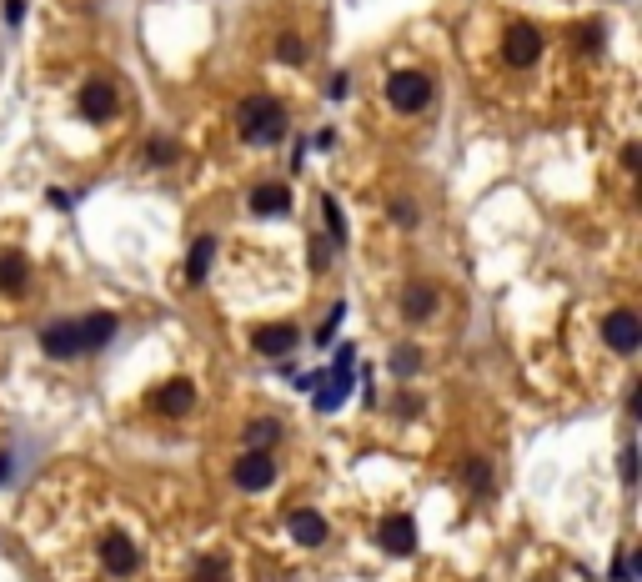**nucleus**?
<instances>
[{"instance_id":"412c9836","label":"nucleus","mask_w":642,"mask_h":582,"mask_svg":"<svg viewBox=\"0 0 642 582\" xmlns=\"http://www.w3.org/2000/svg\"><path fill=\"white\" fill-rule=\"evenodd\" d=\"M321 211H327V226H332V246H337V241H347V216H342L337 196H321Z\"/></svg>"},{"instance_id":"2eb2a0df","label":"nucleus","mask_w":642,"mask_h":582,"mask_svg":"<svg viewBox=\"0 0 642 582\" xmlns=\"http://www.w3.org/2000/svg\"><path fill=\"white\" fill-rule=\"evenodd\" d=\"M251 211H256V216H286V211H291V186H281V181L251 186Z\"/></svg>"},{"instance_id":"2f4dec72","label":"nucleus","mask_w":642,"mask_h":582,"mask_svg":"<svg viewBox=\"0 0 642 582\" xmlns=\"http://www.w3.org/2000/svg\"><path fill=\"white\" fill-rule=\"evenodd\" d=\"M6 16H11V26H21V16H26V0H6Z\"/></svg>"},{"instance_id":"c85d7f7f","label":"nucleus","mask_w":642,"mask_h":582,"mask_svg":"<svg viewBox=\"0 0 642 582\" xmlns=\"http://www.w3.org/2000/svg\"><path fill=\"white\" fill-rule=\"evenodd\" d=\"M632 577H637V557L617 552V562H612V582H632Z\"/></svg>"},{"instance_id":"ddd939ff","label":"nucleus","mask_w":642,"mask_h":582,"mask_svg":"<svg viewBox=\"0 0 642 582\" xmlns=\"http://www.w3.org/2000/svg\"><path fill=\"white\" fill-rule=\"evenodd\" d=\"M437 302H442V291H437L432 281H412V286L402 291V317H407V322H427V317L437 312Z\"/></svg>"},{"instance_id":"bb28decb","label":"nucleus","mask_w":642,"mask_h":582,"mask_svg":"<svg viewBox=\"0 0 642 582\" xmlns=\"http://www.w3.org/2000/svg\"><path fill=\"white\" fill-rule=\"evenodd\" d=\"M146 161H151V166H166V161H176V146H171V141H151V146H146Z\"/></svg>"},{"instance_id":"9b49d317","label":"nucleus","mask_w":642,"mask_h":582,"mask_svg":"<svg viewBox=\"0 0 642 582\" xmlns=\"http://www.w3.org/2000/svg\"><path fill=\"white\" fill-rule=\"evenodd\" d=\"M41 352H46V357H56V362H71V357H81V337H76V322H51V327L41 332Z\"/></svg>"},{"instance_id":"6ab92c4d","label":"nucleus","mask_w":642,"mask_h":582,"mask_svg":"<svg viewBox=\"0 0 642 582\" xmlns=\"http://www.w3.org/2000/svg\"><path fill=\"white\" fill-rule=\"evenodd\" d=\"M271 442H281V422L261 417V422H251V427H246V447H251V452H266Z\"/></svg>"},{"instance_id":"7ed1b4c3","label":"nucleus","mask_w":642,"mask_h":582,"mask_svg":"<svg viewBox=\"0 0 642 582\" xmlns=\"http://www.w3.org/2000/svg\"><path fill=\"white\" fill-rule=\"evenodd\" d=\"M387 101H392L402 116L427 111V101H432V81H427L422 71H397V76H387Z\"/></svg>"},{"instance_id":"7c9ffc66","label":"nucleus","mask_w":642,"mask_h":582,"mask_svg":"<svg viewBox=\"0 0 642 582\" xmlns=\"http://www.w3.org/2000/svg\"><path fill=\"white\" fill-rule=\"evenodd\" d=\"M627 417H642V387L627 392Z\"/></svg>"},{"instance_id":"5701e85b","label":"nucleus","mask_w":642,"mask_h":582,"mask_svg":"<svg viewBox=\"0 0 642 582\" xmlns=\"http://www.w3.org/2000/svg\"><path fill=\"white\" fill-rule=\"evenodd\" d=\"M276 61H286V66H301V61H306V46H301V36H281V41H276Z\"/></svg>"},{"instance_id":"1a4fd4ad","label":"nucleus","mask_w":642,"mask_h":582,"mask_svg":"<svg viewBox=\"0 0 642 582\" xmlns=\"http://www.w3.org/2000/svg\"><path fill=\"white\" fill-rule=\"evenodd\" d=\"M296 342H301V332L291 322H276V327H256L251 332V347L261 357H286V352H296Z\"/></svg>"},{"instance_id":"cd10ccee","label":"nucleus","mask_w":642,"mask_h":582,"mask_svg":"<svg viewBox=\"0 0 642 582\" xmlns=\"http://www.w3.org/2000/svg\"><path fill=\"white\" fill-rule=\"evenodd\" d=\"M387 211H392V221H397V226H417V206H412V201H402V196H397Z\"/></svg>"},{"instance_id":"aec40b11","label":"nucleus","mask_w":642,"mask_h":582,"mask_svg":"<svg viewBox=\"0 0 642 582\" xmlns=\"http://www.w3.org/2000/svg\"><path fill=\"white\" fill-rule=\"evenodd\" d=\"M462 477H467V487H472L477 497H482V492L492 487V467H487L482 457H467V462H462Z\"/></svg>"},{"instance_id":"0eeeda50","label":"nucleus","mask_w":642,"mask_h":582,"mask_svg":"<svg viewBox=\"0 0 642 582\" xmlns=\"http://www.w3.org/2000/svg\"><path fill=\"white\" fill-rule=\"evenodd\" d=\"M537 56H542V36H537V26H512L507 31V41H502V61L507 66H537Z\"/></svg>"},{"instance_id":"72a5a7b5","label":"nucleus","mask_w":642,"mask_h":582,"mask_svg":"<svg viewBox=\"0 0 642 582\" xmlns=\"http://www.w3.org/2000/svg\"><path fill=\"white\" fill-rule=\"evenodd\" d=\"M6 477H11V457H6V452H0V482H6Z\"/></svg>"},{"instance_id":"6e6552de","label":"nucleus","mask_w":642,"mask_h":582,"mask_svg":"<svg viewBox=\"0 0 642 582\" xmlns=\"http://www.w3.org/2000/svg\"><path fill=\"white\" fill-rule=\"evenodd\" d=\"M121 111V91L111 81H86L81 86V116L86 121H111Z\"/></svg>"},{"instance_id":"f03ea898","label":"nucleus","mask_w":642,"mask_h":582,"mask_svg":"<svg viewBox=\"0 0 642 582\" xmlns=\"http://www.w3.org/2000/svg\"><path fill=\"white\" fill-rule=\"evenodd\" d=\"M357 347H337V367L327 372V382L316 387V412H337L347 397H352V382H357Z\"/></svg>"},{"instance_id":"a211bd4d","label":"nucleus","mask_w":642,"mask_h":582,"mask_svg":"<svg viewBox=\"0 0 642 582\" xmlns=\"http://www.w3.org/2000/svg\"><path fill=\"white\" fill-rule=\"evenodd\" d=\"M26 276L31 266L21 251H0V291H26Z\"/></svg>"},{"instance_id":"f8f14e48","label":"nucleus","mask_w":642,"mask_h":582,"mask_svg":"<svg viewBox=\"0 0 642 582\" xmlns=\"http://www.w3.org/2000/svg\"><path fill=\"white\" fill-rule=\"evenodd\" d=\"M156 412H161V417H191V412H196V387H191L186 377L166 382V387L156 392Z\"/></svg>"},{"instance_id":"c756f323","label":"nucleus","mask_w":642,"mask_h":582,"mask_svg":"<svg viewBox=\"0 0 642 582\" xmlns=\"http://www.w3.org/2000/svg\"><path fill=\"white\" fill-rule=\"evenodd\" d=\"M342 317H347V307L337 302V307H332V317H327V327H321V332H316V347H327V342H332V332L342 327Z\"/></svg>"},{"instance_id":"4468645a","label":"nucleus","mask_w":642,"mask_h":582,"mask_svg":"<svg viewBox=\"0 0 642 582\" xmlns=\"http://www.w3.org/2000/svg\"><path fill=\"white\" fill-rule=\"evenodd\" d=\"M286 527H291V537H296L301 547H321V542H327V532H332V527H327V517H321L316 507H296Z\"/></svg>"},{"instance_id":"f3484780","label":"nucleus","mask_w":642,"mask_h":582,"mask_svg":"<svg viewBox=\"0 0 642 582\" xmlns=\"http://www.w3.org/2000/svg\"><path fill=\"white\" fill-rule=\"evenodd\" d=\"M211 256H216V241H211V236H196V241H191V256H186V281H191V286L206 281Z\"/></svg>"},{"instance_id":"4be33fe9","label":"nucleus","mask_w":642,"mask_h":582,"mask_svg":"<svg viewBox=\"0 0 642 582\" xmlns=\"http://www.w3.org/2000/svg\"><path fill=\"white\" fill-rule=\"evenodd\" d=\"M387 367H392V372H397V377H412V372H417V367H422V352H417V347H397V352H392V362H387Z\"/></svg>"},{"instance_id":"a878e982","label":"nucleus","mask_w":642,"mask_h":582,"mask_svg":"<svg viewBox=\"0 0 642 582\" xmlns=\"http://www.w3.org/2000/svg\"><path fill=\"white\" fill-rule=\"evenodd\" d=\"M617 467H622V482H627V487H637V447H632V442L622 447V457H617Z\"/></svg>"},{"instance_id":"20e7f679","label":"nucleus","mask_w":642,"mask_h":582,"mask_svg":"<svg viewBox=\"0 0 642 582\" xmlns=\"http://www.w3.org/2000/svg\"><path fill=\"white\" fill-rule=\"evenodd\" d=\"M602 342H607L617 357H632V352L642 347V322H637V312H627V307L607 312V317H602Z\"/></svg>"},{"instance_id":"9d476101","label":"nucleus","mask_w":642,"mask_h":582,"mask_svg":"<svg viewBox=\"0 0 642 582\" xmlns=\"http://www.w3.org/2000/svg\"><path fill=\"white\" fill-rule=\"evenodd\" d=\"M377 542H382V552H392V557H407V552H417V522L397 512V517H387V522H382Z\"/></svg>"},{"instance_id":"393cba45","label":"nucleus","mask_w":642,"mask_h":582,"mask_svg":"<svg viewBox=\"0 0 642 582\" xmlns=\"http://www.w3.org/2000/svg\"><path fill=\"white\" fill-rule=\"evenodd\" d=\"M327 266H332V241L311 236V271H327Z\"/></svg>"},{"instance_id":"39448f33","label":"nucleus","mask_w":642,"mask_h":582,"mask_svg":"<svg viewBox=\"0 0 642 582\" xmlns=\"http://www.w3.org/2000/svg\"><path fill=\"white\" fill-rule=\"evenodd\" d=\"M231 477H236V487H241V492H266V487L276 482V457H271V452H251V447H246V452L236 457V472H231Z\"/></svg>"},{"instance_id":"423d86ee","label":"nucleus","mask_w":642,"mask_h":582,"mask_svg":"<svg viewBox=\"0 0 642 582\" xmlns=\"http://www.w3.org/2000/svg\"><path fill=\"white\" fill-rule=\"evenodd\" d=\"M101 562H106L111 577H131V572L141 567V552H136V542H131L126 532H106V537H101Z\"/></svg>"},{"instance_id":"f257e3e1","label":"nucleus","mask_w":642,"mask_h":582,"mask_svg":"<svg viewBox=\"0 0 642 582\" xmlns=\"http://www.w3.org/2000/svg\"><path fill=\"white\" fill-rule=\"evenodd\" d=\"M236 126L251 146H276L286 136V111L276 96H246L241 111H236Z\"/></svg>"},{"instance_id":"473e14b6","label":"nucleus","mask_w":642,"mask_h":582,"mask_svg":"<svg viewBox=\"0 0 642 582\" xmlns=\"http://www.w3.org/2000/svg\"><path fill=\"white\" fill-rule=\"evenodd\" d=\"M597 41H602V26H582V46H587V51H592V46H597Z\"/></svg>"},{"instance_id":"b1692460","label":"nucleus","mask_w":642,"mask_h":582,"mask_svg":"<svg viewBox=\"0 0 642 582\" xmlns=\"http://www.w3.org/2000/svg\"><path fill=\"white\" fill-rule=\"evenodd\" d=\"M191 582H226V562H221V557H206V562H196Z\"/></svg>"},{"instance_id":"dca6fc26","label":"nucleus","mask_w":642,"mask_h":582,"mask_svg":"<svg viewBox=\"0 0 642 582\" xmlns=\"http://www.w3.org/2000/svg\"><path fill=\"white\" fill-rule=\"evenodd\" d=\"M116 327H121V322H116L111 312H91L86 322H76V337H81V352H101V347H106V342L116 337Z\"/></svg>"}]
</instances>
